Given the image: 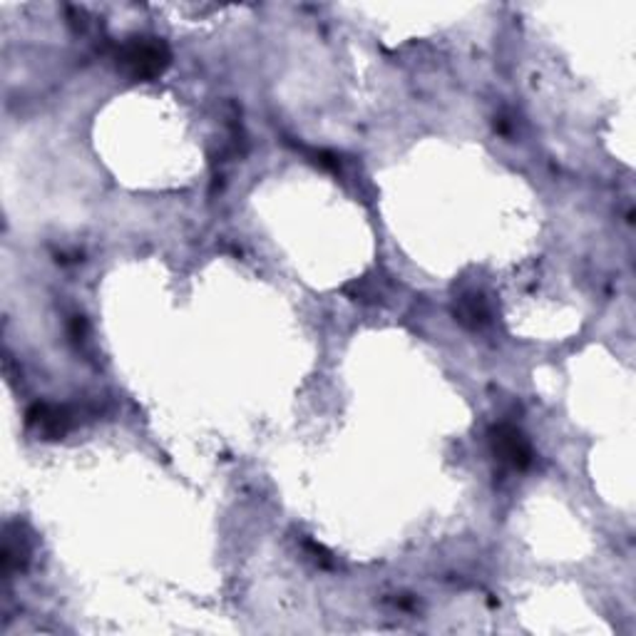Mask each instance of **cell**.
I'll return each mask as SVG.
<instances>
[{
    "label": "cell",
    "instance_id": "6da1fadb",
    "mask_svg": "<svg viewBox=\"0 0 636 636\" xmlns=\"http://www.w3.org/2000/svg\"><path fill=\"white\" fill-rule=\"evenodd\" d=\"M119 65L127 70L132 78H157L169 65V50L164 42L139 38L125 45V50L119 52Z\"/></svg>",
    "mask_w": 636,
    "mask_h": 636
},
{
    "label": "cell",
    "instance_id": "7a4b0ae2",
    "mask_svg": "<svg viewBox=\"0 0 636 636\" xmlns=\"http://www.w3.org/2000/svg\"><path fill=\"white\" fill-rule=\"evenodd\" d=\"M495 453L502 463L512 467H527L532 463V447L527 443V437L512 426H500L495 430Z\"/></svg>",
    "mask_w": 636,
    "mask_h": 636
},
{
    "label": "cell",
    "instance_id": "3957f363",
    "mask_svg": "<svg viewBox=\"0 0 636 636\" xmlns=\"http://www.w3.org/2000/svg\"><path fill=\"white\" fill-rule=\"evenodd\" d=\"M30 423L38 426V430H42L45 435H60L68 427V417H65V413L60 407L38 406L30 413Z\"/></svg>",
    "mask_w": 636,
    "mask_h": 636
},
{
    "label": "cell",
    "instance_id": "277c9868",
    "mask_svg": "<svg viewBox=\"0 0 636 636\" xmlns=\"http://www.w3.org/2000/svg\"><path fill=\"white\" fill-rule=\"evenodd\" d=\"M487 316L485 311V301H482V296H470V298H463L460 301V321H470L472 326H477V323H482Z\"/></svg>",
    "mask_w": 636,
    "mask_h": 636
}]
</instances>
